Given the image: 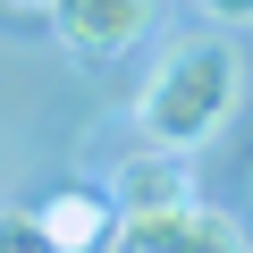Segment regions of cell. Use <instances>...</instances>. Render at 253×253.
<instances>
[{"label": "cell", "instance_id": "obj_1", "mask_svg": "<svg viewBox=\"0 0 253 253\" xmlns=\"http://www.w3.org/2000/svg\"><path fill=\"white\" fill-rule=\"evenodd\" d=\"M245 101V51L228 34H186L169 42V59L152 68L144 84V144H169V152H203L219 126L236 118Z\"/></svg>", "mask_w": 253, "mask_h": 253}, {"label": "cell", "instance_id": "obj_2", "mask_svg": "<svg viewBox=\"0 0 253 253\" xmlns=\"http://www.w3.org/2000/svg\"><path fill=\"white\" fill-rule=\"evenodd\" d=\"M110 245H126V253H236L245 228L228 211H203L186 194V203H152V211H118L110 219Z\"/></svg>", "mask_w": 253, "mask_h": 253}, {"label": "cell", "instance_id": "obj_3", "mask_svg": "<svg viewBox=\"0 0 253 253\" xmlns=\"http://www.w3.org/2000/svg\"><path fill=\"white\" fill-rule=\"evenodd\" d=\"M144 26H152V0H59V9H51L59 51L84 59V68H101V59H118V51H135Z\"/></svg>", "mask_w": 253, "mask_h": 253}, {"label": "cell", "instance_id": "obj_4", "mask_svg": "<svg viewBox=\"0 0 253 253\" xmlns=\"http://www.w3.org/2000/svg\"><path fill=\"white\" fill-rule=\"evenodd\" d=\"M194 194V177H186V152H169V144H144L135 161H118V177H110V203L118 211H152V203H186Z\"/></svg>", "mask_w": 253, "mask_h": 253}, {"label": "cell", "instance_id": "obj_5", "mask_svg": "<svg viewBox=\"0 0 253 253\" xmlns=\"http://www.w3.org/2000/svg\"><path fill=\"white\" fill-rule=\"evenodd\" d=\"M34 228H42L51 253H93V245H110V203H93V194H51V203L34 211Z\"/></svg>", "mask_w": 253, "mask_h": 253}, {"label": "cell", "instance_id": "obj_6", "mask_svg": "<svg viewBox=\"0 0 253 253\" xmlns=\"http://www.w3.org/2000/svg\"><path fill=\"white\" fill-rule=\"evenodd\" d=\"M211 26H253V0H194Z\"/></svg>", "mask_w": 253, "mask_h": 253}, {"label": "cell", "instance_id": "obj_7", "mask_svg": "<svg viewBox=\"0 0 253 253\" xmlns=\"http://www.w3.org/2000/svg\"><path fill=\"white\" fill-rule=\"evenodd\" d=\"M0 245H42V228L34 219H0Z\"/></svg>", "mask_w": 253, "mask_h": 253}, {"label": "cell", "instance_id": "obj_8", "mask_svg": "<svg viewBox=\"0 0 253 253\" xmlns=\"http://www.w3.org/2000/svg\"><path fill=\"white\" fill-rule=\"evenodd\" d=\"M0 9H17V17H51L59 0H0Z\"/></svg>", "mask_w": 253, "mask_h": 253}]
</instances>
